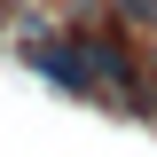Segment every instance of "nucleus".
Listing matches in <instances>:
<instances>
[{"instance_id":"f257e3e1","label":"nucleus","mask_w":157,"mask_h":157,"mask_svg":"<svg viewBox=\"0 0 157 157\" xmlns=\"http://www.w3.org/2000/svg\"><path fill=\"white\" fill-rule=\"evenodd\" d=\"M118 16L134 24V32H149V24H157V0H118Z\"/></svg>"}]
</instances>
